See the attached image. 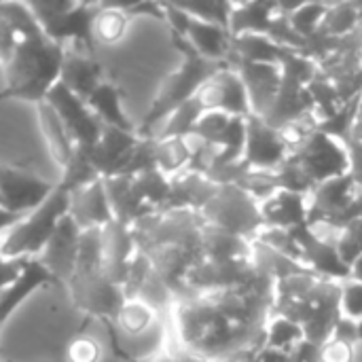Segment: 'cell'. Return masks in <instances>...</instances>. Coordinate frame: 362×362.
<instances>
[{
  "label": "cell",
  "instance_id": "6da1fadb",
  "mask_svg": "<svg viewBox=\"0 0 362 362\" xmlns=\"http://www.w3.org/2000/svg\"><path fill=\"white\" fill-rule=\"evenodd\" d=\"M66 49L40 40H19L11 62L4 66V87L0 89L2 100H21L34 106L42 104L49 91L59 83L62 64Z\"/></svg>",
  "mask_w": 362,
  "mask_h": 362
},
{
  "label": "cell",
  "instance_id": "7a4b0ae2",
  "mask_svg": "<svg viewBox=\"0 0 362 362\" xmlns=\"http://www.w3.org/2000/svg\"><path fill=\"white\" fill-rule=\"evenodd\" d=\"M172 42L174 47L182 53V64L176 72H172L159 87L151 108L146 110L142 123L138 125V136L140 138H153V129L159 125V121H165L176 108H180L182 104H187L189 100H193L199 89L223 68H227L229 64H218V62H210L204 59L191 45L187 38L172 34Z\"/></svg>",
  "mask_w": 362,
  "mask_h": 362
},
{
  "label": "cell",
  "instance_id": "3957f363",
  "mask_svg": "<svg viewBox=\"0 0 362 362\" xmlns=\"http://www.w3.org/2000/svg\"><path fill=\"white\" fill-rule=\"evenodd\" d=\"M70 212V191L57 182V189L51 197L38 206L34 212L25 214L2 240L0 257L2 259H38L47 244L51 242L62 218Z\"/></svg>",
  "mask_w": 362,
  "mask_h": 362
},
{
  "label": "cell",
  "instance_id": "277c9868",
  "mask_svg": "<svg viewBox=\"0 0 362 362\" xmlns=\"http://www.w3.org/2000/svg\"><path fill=\"white\" fill-rule=\"evenodd\" d=\"M36 21L40 23L45 36L62 45L74 42L78 49L93 55V19L100 2H70V0H45L28 2Z\"/></svg>",
  "mask_w": 362,
  "mask_h": 362
},
{
  "label": "cell",
  "instance_id": "5b68a950",
  "mask_svg": "<svg viewBox=\"0 0 362 362\" xmlns=\"http://www.w3.org/2000/svg\"><path fill=\"white\" fill-rule=\"evenodd\" d=\"M199 214L208 225L229 231L244 240L257 238L259 231L265 227L261 216V206L238 185L218 187L210 204Z\"/></svg>",
  "mask_w": 362,
  "mask_h": 362
},
{
  "label": "cell",
  "instance_id": "8992f818",
  "mask_svg": "<svg viewBox=\"0 0 362 362\" xmlns=\"http://www.w3.org/2000/svg\"><path fill=\"white\" fill-rule=\"evenodd\" d=\"M288 161L303 170L314 187L350 172L346 146L318 129L312 132L308 140L288 155Z\"/></svg>",
  "mask_w": 362,
  "mask_h": 362
},
{
  "label": "cell",
  "instance_id": "52a82bcc",
  "mask_svg": "<svg viewBox=\"0 0 362 362\" xmlns=\"http://www.w3.org/2000/svg\"><path fill=\"white\" fill-rule=\"evenodd\" d=\"M74 305L87 314V318H98L102 322H112L127 301L123 288L115 284L104 269L76 272L68 282Z\"/></svg>",
  "mask_w": 362,
  "mask_h": 362
},
{
  "label": "cell",
  "instance_id": "ba28073f",
  "mask_svg": "<svg viewBox=\"0 0 362 362\" xmlns=\"http://www.w3.org/2000/svg\"><path fill=\"white\" fill-rule=\"evenodd\" d=\"M55 189L57 182H51L19 165L0 163V206L15 214L25 216L34 212L51 197Z\"/></svg>",
  "mask_w": 362,
  "mask_h": 362
},
{
  "label": "cell",
  "instance_id": "9c48e42d",
  "mask_svg": "<svg viewBox=\"0 0 362 362\" xmlns=\"http://www.w3.org/2000/svg\"><path fill=\"white\" fill-rule=\"evenodd\" d=\"M45 102L59 115V119L64 121L76 148L91 151L98 144V140L104 132V125L91 112V108L87 106L85 100H81L76 93H72L64 83H57L49 91Z\"/></svg>",
  "mask_w": 362,
  "mask_h": 362
},
{
  "label": "cell",
  "instance_id": "30bf717a",
  "mask_svg": "<svg viewBox=\"0 0 362 362\" xmlns=\"http://www.w3.org/2000/svg\"><path fill=\"white\" fill-rule=\"evenodd\" d=\"M288 155L291 148L276 127L267 125L257 115H250L246 119V146L242 159L250 170L276 172L286 163Z\"/></svg>",
  "mask_w": 362,
  "mask_h": 362
},
{
  "label": "cell",
  "instance_id": "8fae6325",
  "mask_svg": "<svg viewBox=\"0 0 362 362\" xmlns=\"http://www.w3.org/2000/svg\"><path fill=\"white\" fill-rule=\"evenodd\" d=\"M206 112L218 110L229 117H242L248 119L252 115L250 100L246 85L240 76V72L231 66L218 70L195 95Z\"/></svg>",
  "mask_w": 362,
  "mask_h": 362
},
{
  "label": "cell",
  "instance_id": "7c38bea8",
  "mask_svg": "<svg viewBox=\"0 0 362 362\" xmlns=\"http://www.w3.org/2000/svg\"><path fill=\"white\" fill-rule=\"evenodd\" d=\"M301 248L303 265L318 278L337 282V280H352V267L339 257L335 242H329L327 238H320L310 225L297 227L291 231Z\"/></svg>",
  "mask_w": 362,
  "mask_h": 362
},
{
  "label": "cell",
  "instance_id": "4fadbf2b",
  "mask_svg": "<svg viewBox=\"0 0 362 362\" xmlns=\"http://www.w3.org/2000/svg\"><path fill=\"white\" fill-rule=\"evenodd\" d=\"M81 227L68 216L62 218L59 227L55 229L51 242L47 244V248L42 250V255L38 257L42 261V265L62 282L68 284L76 272V263H78V244H81Z\"/></svg>",
  "mask_w": 362,
  "mask_h": 362
},
{
  "label": "cell",
  "instance_id": "5bb4252c",
  "mask_svg": "<svg viewBox=\"0 0 362 362\" xmlns=\"http://www.w3.org/2000/svg\"><path fill=\"white\" fill-rule=\"evenodd\" d=\"M356 195H358V189L350 174H344V176H337L318 185L310 195L308 225L314 229L316 225L331 223L352 204Z\"/></svg>",
  "mask_w": 362,
  "mask_h": 362
},
{
  "label": "cell",
  "instance_id": "9a60e30c",
  "mask_svg": "<svg viewBox=\"0 0 362 362\" xmlns=\"http://www.w3.org/2000/svg\"><path fill=\"white\" fill-rule=\"evenodd\" d=\"M138 140H140L138 134L121 132V129H115V127H104L98 144L91 151H87L93 168L98 170V174L102 178L121 176L127 161H129V157H132V151L138 144Z\"/></svg>",
  "mask_w": 362,
  "mask_h": 362
},
{
  "label": "cell",
  "instance_id": "2e32d148",
  "mask_svg": "<svg viewBox=\"0 0 362 362\" xmlns=\"http://www.w3.org/2000/svg\"><path fill=\"white\" fill-rule=\"evenodd\" d=\"M42 286H64V284L42 265L40 259H25L17 280L0 293V329L13 316V312L19 310V305Z\"/></svg>",
  "mask_w": 362,
  "mask_h": 362
},
{
  "label": "cell",
  "instance_id": "e0dca14e",
  "mask_svg": "<svg viewBox=\"0 0 362 362\" xmlns=\"http://www.w3.org/2000/svg\"><path fill=\"white\" fill-rule=\"evenodd\" d=\"M70 218L81 227V231L87 229H104L110 223H115V214L106 195L104 178L98 182L78 189L70 193Z\"/></svg>",
  "mask_w": 362,
  "mask_h": 362
},
{
  "label": "cell",
  "instance_id": "ac0fdd59",
  "mask_svg": "<svg viewBox=\"0 0 362 362\" xmlns=\"http://www.w3.org/2000/svg\"><path fill=\"white\" fill-rule=\"evenodd\" d=\"M235 70L246 85L252 115L263 117L278 98L282 85V68L272 64H240Z\"/></svg>",
  "mask_w": 362,
  "mask_h": 362
},
{
  "label": "cell",
  "instance_id": "d6986e66",
  "mask_svg": "<svg viewBox=\"0 0 362 362\" xmlns=\"http://www.w3.org/2000/svg\"><path fill=\"white\" fill-rule=\"evenodd\" d=\"M104 233V274L115 282L123 284L127 276V267L138 252V244L132 227L121 223H110L102 229Z\"/></svg>",
  "mask_w": 362,
  "mask_h": 362
},
{
  "label": "cell",
  "instance_id": "ffe728a7",
  "mask_svg": "<svg viewBox=\"0 0 362 362\" xmlns=\"http://www.w3.org/2000/svg\"><path fill=\"white\" fill-rule=\"evenodd\" d=\"M102 81H104L102 64L91 53L83 49H70L64 53L59 83H64L81 100L87 102V98L98 89Z\"/></svg>",
  "mask_w": 362,
  "mask_h": 362
},
{
  "label": "cell",
  "instance_id": "44dd1931",
  "mask_svg": "<svg viewBox=\"0 0 362 362\" xmlns=\"http://www.w3.org/2000/svg\"><path fill=\"white\" fill-rule=\"evenodd\" d=\"M310 214V197L291 191H278L272 199L261 204V216L265 227L293 231L297 227L308 225Z\"/></svg>",
  "mask_w": 362,
  "mask_h": 362
},
{
  "label": "cell",
  "instance_id": "7402d4cb",
  "mask_svg": "<svg viewBox=\"0 0 362 362\" xmlns=\"http://www.w3.org/2000/svg\"><path fill=\"white\" fill-rule=\"evenodd\" d=\"M87 106L102 121L104 127H115L121 132L138 134V127L123 110V91L115 81L104 78L98 89L87 98Z\"/></svg>",
  "mask_w": 362,
  "mask_h": 362
},
{
  "label": "cell",
  "instance_id": "603a6c76",
  "mask_svg": "<svg viewBox=\"0 0 362 362\" xmlns=\"http://www.w3.org/2000/svg\"><path fill=\"white\" fill-rule=\"evenodd\" d=\"M280 13L278 2H244L233 4L231 17H229V34L246 36V34H259L267 36L276 17Z\"/></svg>",
  "mask_w": 362,
  "mask_h": 362
},
{
  "label": "cell",
  "instance_id": "cb8c5ba5",
  "mask_svg": "<svg viewBox=\"0 0 362 362\" xmlns=\"http://www.w3.org/2000/svg\"><path fill=\"white\" fill-rule=\"evenodd\" d=\"M185 38L204 59L227 64V57L231 51V34L227 28L191 17L189 32Z\"/></svg>",
  "mask_w": 362,
  "mask_h": 362
},
{
  "label": "cell",
  "instance_id": "d4e9b609",
  "mask_svg": "<svg viewBox=\"0 0 362 362\" xmlns=\"http://www.w3.org/2000/svg\"><path fill=\"white\" fill-rule=\"evenodd\" d=\"M36 112H38V125H40L45 144L49 148L53 161L64 170L72 161V157L76 153V144H74L72 136L68 134V129H66L64 121L59 119V115L47 102L38 104Z\"/></svg>",
  "mask_w": 362,
  "mask_h": 362
},
{
  "label": "cell",
  "instance_id": "484cf974",
  "mask_svg": "<svg viewBox=\"0 0 362 362\" xmlns=\"http://www.w3.org/2000/svg\"><path fill=\"white\" fill-rule=\"evenodd\" d=\"M199 248H202V259L212 261V263L248 259V255H252V250L244 238H238V235L223 231L218 227H212L208 223H204V227H202Z\"/></svg>",
  "mask_w": 362,
  "mask_h": 362
},
{
  "label": "cell",
  "instance_id": "4316f807",
  "mask_svg": "<svg viewBox=\"0 0 362 362\" xmlns=\"http://www.w3.org/2000/svg\"><path fill=\"white\" fill-rule=\"evenodd\" d=\"M157 320V310H153L148 303L142 299H127L110 327L119 337H136L148 331Z\"/></svg>",
  "mask_w": 362,
  "mask_h": 362
},
{
  "label": "cell",
  "instance_id": "83f0119b",
  "mask_svg": "<svg viewBox=\"0 0 362 362\" xmlns=\"http://www.w3.org/2000/svg\"><path fill=\"white\" fill-rule=\"evenodd\" d=\"M129 25V15L117 2H100V8L93 19V40L104 45L119 42Z\"/></svg>",
  "mask_w": 362,
  "mask_h": 362
},
{
  "label": "cell",
  "instance_id": "f1b7e54d",
  "mask_svg": "<svg viewBox=\"0 0 362 362\" xmlns=\"http://www.w3.org/2000/svg\"><path fill=\"white\" fill-rule=\"evenodd\" d=\"M191 142L189 138H155L157 170L168 178L178 176L189 170L191 163Z\"/></svg>",
  "mask_w": 362,
  "mask_h": 362
},
{
  "label": "cell",
  "instance_id": "f546056e",
  "mask_svg": "<svg viewBox=\"0 0 362 362\" xmlns=\"http://www.w3.org/2000/svg\"><path fill=\"white\" fill-rule=\"evenodd\" d=\"M0 17L17 32L21 40L47 38L28 2H0Z\"/></svg>",
  "mask_w": 362,
  "mask_h": 362
},
{
  "label": "cell",
  "instance_id": "4dcf8cb0",
  "mask_svg": "<svg viewBox=\"0 0 362 362\" xmlns=\"http://www.w3.org/2000/svg\"><path fill=\"white\" fill-rule=\"evenodd\" d=\"M204 112L206 110H204V106L199 104L197 98L189 100L187 104L176 108L165 119V127L155 138H189V136H193V129L199 123V119L204 117Z\"/></svg>",
  "mask_w": 362,
  "mask_h": 362
},
{
  "label": "cell",
  "instance_id": "1f68e13d",
  "mask_svg": "<svg viewBox=\"0 0 362 362\" xmlns=\"http://www.w3.org/2000/svg\"><path fill=\"white\" fill-rule=\"evenodd\" d=\"M362 15L358 4H329L320 30L333 38H346L361 25Z\"/></svg>",
  "mask_w": 362,
  "mask_h": 362
},
{
  "label": "cell",
  "instance_id": "d6a6232c",
  "mask_svg": "<svg viewBox=\"0 0 362 362\" xmlns=\"http://www.w3.org/2000/svg\"><path fill=\"white\" fill-rule=\"evenodd\" d=\"M303 339V329L284 316H274L265 327V348L269 350H280L288 354Z\"/></svg>",
  "mask_w": 362,
  "mask_h": 362
},
{
  "label": "cell",
  "instance_id": "836d02e7",
  "mask_svg": "<svg viewBox=\"0 0 362 362\" xmlns=\"http://www.w3.org/2000/svg\"><path fill=\"white\" fill-rule=\"evenodd\" d=\"M280 11H282V8H280ZM327 11H329V4H325V2H303V4H297V6H295L291 13H286V15H288V19H291V25L295 28V32H297L301 38L308 40V38H312V36L320 30Z\"/></svg>",
  "mask_w": 362,
  "mask_h": 362
},
{
  "label": "cell",
  "instance_id": "e575fe53",
  "mask_svg": "<svg viewBox=\"0 0 362 362\" xmlns=\"http://www.w3.org/2000/svg\"><path fill=\"white\" fill-rule=\"evenodd\" d=\"M238 187L248 193L259 206L265 204L267 199H272L280 187H278V180H276V172H259V170H248L244 174V178L238 182Z\"/></svg>",
  "mask_w": 362,
  "mask_h": 362
},
{
  "label": "cell",
  "instance_id": "d590c367",
  "mask_svg": "<svg viewBox=\"0 0 362 362\" xmlns=\"http://www.w3.org/2000/svg\"><path fill=\"white\" fill-rule=\"evenodd\" d=\"M180 8H185L191 17L216 23L229 30V17L233 2H218V0H202V2H178Z\"/></svg>",
  "mask_w": 362,
  "mask_h": 362
},
{
  "label": "cell",
  "instance_id": "8d00e7d4",
  "mask_svg": "<svg viewBox=\"0 0 362 362\" xmlns=\"http://www.w3.org/2000/svg\"><path fill=\"white\" fill-rule=\"evenodd\" d=\"M64 362H102V346L91 335L78 333L68 341Z\"/></svg>",
  "mask_w": 362,
  "mask_h": 362
},
{
  "label": "cell",
  "instance_id": "74e56055",
  "mask_svg": "<svg viewBox=\"0 0 362 362\" xmlns=\"http://www.w3.org/2000/svg\"><path fill=\"white\" fill-rule=\"evenodd\" d=\"M229 119H231L229 115L218 112V110L204 112V117L199 119V123H197L195 129H193V136L199 138V140H204V142H208V144H216V146H218L221 136H223V132H225Z\"/></svg>",
  "mask_w": 362,
  "mask_h": 362
},
{
  "label": "cell",
  "instance_id": "f35d334b",
  "mask_svg": "<svg viewBox=\"0 0 362 362\" xmlns=\"http://www.w3.org/2000/svg\"><path fill=\"white\" fill-rule=\"evenodd\" d=\"M341 314L350 320H362V284L348 280L341 284Z\"/></svg>",
  "mask_w": 362,
  "mask_h": 362
},
{
  "label": "cell",
  "instance_id": "ab89813d",
  "mask_svg": "<svg viewBox=\"0 0 362 362\" xmlns=\"http://www.w3.org/2000/svg\"><path fill=\"white\" fill-rule=\"evenodd\" d=\"M320 362H354V346L331 337L320 346Z\"/></svg>",
  "mask_w": 362,
  "mask_h": 362
},
{
  "label": "cell",
  "instance_id": "60d3db41",
  "mask_svg": "<svg viewBox=\"0 0 362 362\" xmlns=\"http://www.w3.org/2000/svg\"><path fill=\"white\" fill-rule=\"evenodd\" d=\"M19 40H21V38L17 36V32L0 17V66H2V68L11 62V57H13V53H15Z\"/></svg>",
  "mask_w": 362,
  "mask_h": 362
},
{
  "label": "cell",
  "instance_id": "b9f144b4",
  "mask_svg": "<svg viewBox=\"0 0 362 362\" xmlns=\"http://www.w3.org/2000/svg\"><path fill=\"white\" fill-rule=\"evenodd\" d=\"M23 263H25V259H2L0 257V293L17 280Z\"/></svg>",
  "mask_w": 362,
  "mask_h": 362
},
{
  "label": "cell",
  "instance_id": "7bdbcfd3",
  "mask_svg": "<svg viewBox=\"0 0 362 362\" xmlns=\"http://www.w3.org/2000/svg\"><path fill=\"white\" fill-rule=\"evenodd\" d=\"M288 361L291 362H320V346L303 339L299 341L291 352H288Z\"/></svg>",
  "mask_w": 362,
  "mask_h": 362
},
{
  "label": "cell",
  "instance_id": "ee69618b",
  "mask_svg": "<svg viewBox=\"0 0 362 362\" xmlns=\"http://www.w3.org/2000/svg\"><path fill=\"white\" fill-rule=\"evenodd\" d=\"M333 337L335 339H341V341H348V344H356L358 341V322L356 320H350L346 316H341V320L337 322L335 331H333Z\"/></svg>",
  "mask_w": 362,
  "mask_h": 362
},
{
  "label": "cell",
  "instance_id": "f6af8a7d",
  "mask_svg": "<svg viewBox=\"0 0 362 362\" xmlns=\"http://www.w3.org/2000/svg\"><path fill=\"white\" fill-rule=\"evenodd\" d=\"M23 216L21 214H15L11 210H6L4 206H0V238H4Z\"/></svg>",
  "mask_w": 362,
  "mask_h": 362
},
{
  "label": "cell",
  "instance_id": "bcb514c9",
  "mask_svg": "<svg viewBox=\"0 0 362 362\" xmlns=\"http://www.w3.org/2000/svg\"><path fill=\"white\" fill-rule=\"evenodd\" d=\"M257 362H291V361H288V354H286V352L263 348V350H261V354H259V361Z\"/></svg>",
  "mask_w": 362,
  "mask_h": 362
},
{
  "label": "cell",
  "instance_id": "7dc6e473",
  "mask_svg": "<svg viewBox=\"0 0 362 362\" xmlns=\"http://www.w3.org/2000/svg\"><path fill=\"white\" fill-rule=\"evenodd\" d=\"M174 362H204V361H199L195 354H191L189 350H180V352H176L174 354Z\"/></svg>",
  "mask_w": 362,
  "mask_h": 362
},
{
  "label": "cell",
  "instance_id": "c3c4849f",
  "mask_svg": "<svg viewBox=\"0 0 362 362\" xmlns=\"http://www.w3.org/2000/svg\"><path fill=\"white\" fill-rule=\"evenodd\" d=\"M136 362H174V354H168V352H159L155 356H148L144 361H136Z\"/></svg>",
  "mask_w": 362,
  "mask_h": 362
},
{
  "label": "cell",
  "instance_id": "681fc988",
  "mask_svg": "<svg viewBox=\"0 0 362 362\" xmlns=\"http://www.w3.org/2000/svg\"><path fill=\"white\" fill-rule=\"evenodd\" d=\"M352 280L362 284V255L352 263Z\"/></svg>",
  "mask_w": 362,
  "mask_h": 362
},
{
  "label": "cell",
  "instance_id": "f907efd6",
  "mask_svg": "<svg viewBox=\"0 0 362 362\" xmlns=\"http://www.w3.org/2000/svg\"><path fill=\"white\" fill-rule=\"evenodd\" d=\"M358 341H362V320H358Z\"/></svg>",
  "mask_w": 362,
  "mask_h": 362
},
{
  "label": "cell",
  "instance_id": "816d5d0a",
  "mask_svg": "<svg viewBox=\"0 0 362 362\" xmlns=\"http://www.w3.org/2000/svg\"><path fill=\"white\" fill-rule=\"evenodd\" d=\"M49 362H64V361H49Z\"/></svg>",
  "mask_w": 362,
  "mask_h": 362
}]
</instances>
